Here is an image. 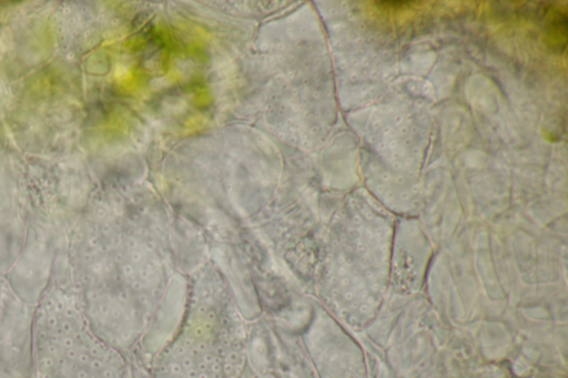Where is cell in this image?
Masks as SVG:
<instances>
[{
  "mask_svg": "<svg viewBox=\"0 0 568 378\" xmlns=\"http://www.w3.org/2000/svg\"><path fill=\"white\" fill-rule=\"evenodd\" d=\"M546 33L548 34V42L559 45L560 41L566 44L567 39V17L566 13L555 11L551 18L548 19Z\"/></svg>",
  "mask_w": 568,
  "mask_h": 378,
  "instance_id": "cell-1",
  "label": "cell"
},
{
  "mask_svg": "<svg viewBox=\"0 0 568 378\" xmlns=\"http://www.w3.org/2000/svg\"><path fill=\"white\" fill-rule=\"evenodd\" d=\"M379 4H383L388 8H400L403 4L409 6L413 3L412 1H379Z\"/></svg>",
  "mask_w": 568,
  "mask_h": 378,
  "instance_id": "cell-2",
  "label": "cell"
}]
</instances>
